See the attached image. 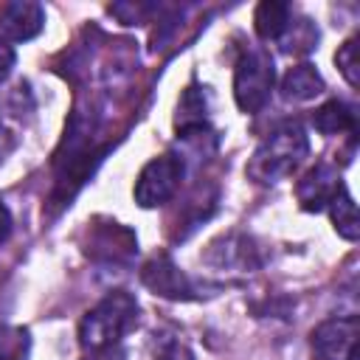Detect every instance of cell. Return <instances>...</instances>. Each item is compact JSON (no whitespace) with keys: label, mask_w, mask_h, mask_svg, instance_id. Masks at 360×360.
Returning <instances> with one entry per match:
<instances>
[{"label":"cell","mask_w":360,"mask_h":360,"mask_svg":"<svg viewBox=\"0 0 360 360\" xmlns=\"http://www.w3.org/2000/svg\"><path fill=\"white\" fill-rule=\"evenodd\" d=\"M329 217H332V225L338 231V236H343L346 242H357L360 236V217H357V205L349 194L346 186H340L335 191V197L329 200Z\"/></svg>","instance_id":"cell-10"},{"label":"cell","mask_w":360,"mask_h":360,"mask_svg":"<svg viewBox=\"0 0 360 360\" xmlns=\"http://www.w3.org/2000/svg\"><path fill=\"white\" fill-rule=\"evenodd\" d=\"M278 42H281V51H284V53H307V51H312L315 42H318V28H315V22L307 20V17H298V20L290 17V22H287V28L281 31Z\"/></svg>","instance_id":"cell-14"},{"label":"cell","mask_w":360,"mask_h":360,"mask_svg":"<svg viewBox=\"0 0 360 360\" xmlns=\"http://www.w3.org/2000/svg\"><path fill=\"white\" fill-rule=\"evenodd\" d=\"M312 124L318 132L323 135H343V132H354V110L346 104V101H326L315 110L312 115Z\"/></svg>","instance_id":"cell-11"},{"label":"cell","mask_w":360,"mask_h":360,"mask_svg":"<svg viewBox=\"0 0 360 360\" xmlns=\"http://www.w3.org/2000/svg\"><path fill=\"white\" fill-rule=\"evenodd\" d=\"M93 245H110V242H104V239H96ZM107 256H110V248H107ZM112 256L118 259V248H115V242H112Z\"/></svg>","instance_id":"cell-21"},{"label":"cell","mask_w":360,"mask_h":360,"mask_svg":"<svg viewBox=\"0 0 360 360\" xmlns=\"http://www.w3.org/2000/svg\"><path fill=\"white\" fill-rule=\"evenodd\" d=\"M124 349L115 346H101V349H84V360H124Z\"/></svg>","instance_id":"cell-17"},{"label":"cell","mask_w":360,"mask_h":360,"mask_svg":"<svg viewBox=\"0 0 360 360\" xmlns=\"http://www.w3.org/2000/svg\"><path fill=\"white\" fill-rule=\"evenodd\" d=\"M28 332L17 326H0V360H25Z\"/></svg>","instance_id":"cell-15"},{"label":"cell","mask_w":360,"mask_h":360,"mask_svg":"<svg viewBox=\"0 0 360 360\" xmlns=\"http://www.w3.org/2000/svg\"><path fill=\"white\" fill-rule=\"evenodd\" d=\"M290 22V6L278 0H264L253 11V28L262 39H278Z\"/></svg>","instance_id":"cell-12"},{"label":"cell","mask_w":360,"mask_h":360,"mask_svg":"<svg viewBox=\"0 0 360 360\" xmlns=\"http://www.w3.org/2000/svg\"><path fill=\"white\" fill-rule=\"evenodd\" d=\"M141 281H143V287H149L160 298H172V301H188V298H194L191 281L186 278V273L169 256L149 259L143 264V270H141Z\"/></svg>","instance_id":"cell-5"},{"label":"cell","mask_w":360,"mask_h":360,"mask_svg":"<svg viewBox=\"0 0 360 360\" xmlns=\"http://www.w3.org/2000/svg\"><path fill=\"white\" fill-rule=\"evenodd\" d=\"M307 152H309L307 129L298 121H284L256 146L253 158L248 160V177L264 186L278 183L301 166Z\"/></svg>","instance_id":"cell-1"},{"label":"cell","mask_w":360,"mask_h":360,"mask_svg":"<svg viewBox=\"0 0 360 360\" xmlns=\"http://www.w3.org/2000/svg\"><path fill=\"white\" fill-rule=\"evenodd\" d=\"M180 177H183V160L177 155H158L141 169L132 197L141 208H158L177 191Z\"/></svg>","instance_id":"cell-4"},{"label":"cell","mask_w":360,"mask_h":360,"mask_svg":"<svg viewBox=\"0 0 360 360\" xmlns=\"http://www.w3.org/2000/svg\"><path fill=\"white\" fill-rule=\"evenodd\" d=\"M14 48L11 45H6V42H0V82H6L8 79V73H11V68H14Z\"/></svg>","instance_id":"cell-19"},{"label":"cell","mask_w":360,"mask_h":360,"mask_svg":"<svg viewBox=\"0 0 360 360\" xmlns=\"http://www.w3.org/2000/svg\"><path fill=\"white\" fill-rule=\"evenodd\" d=\"M45 25V11L39 3L31 0H14L0 6V31L11 42H25L34 39Z\"/></svg>","instance_id":"cell-8"},{"label":"cell","mask_w":360,"mask_h":360,"mask_svg":"<svg viewBox=\"0 0 360 360\" xmlns=\"http://www.w3.org/2000/svg\"><path fill=\"white\" fill-rule=\"evenodd\" d=\"M335 65H338V70L343 73V79L352 84V87H357L360 84V62H357V37H349L340 48H338V53H335Z\"/></svg>","instance_id":"cell-16"},{"label":"cell","mask_w":360,"mask_h":360,"mask_svg":"<svg viewBox=\"0 0 360 360\" xmlns=\"http://www.w3.org/2000/svg\"><path fill=\"white\" fill-rule=\"evenodd\" d=\"M276 84V68L267 51L253 48L248 51L233 70V101L242 112H259L273 93Z\"/></svg>","instance_id":"cell-3"},{"label":"cell","mask_w":360,"mask_h":360,"mask_svg":"<svg viewBox=\"0 0 360 360\" xmlns=\"http://www.w3.org/2000/svg\"><path fill=\"white\" fill-rule=\"evenodd\" d=\"M340 177L338 172L329 166V163H318L312 166L298 183H295V197H298V205L304 211H321L329 205V200L335 197V191L340 188Z\"/></svg>","instance_id":"cell-7"},{"label":"cell","mask_w":360,"mask_h":360,"mask_svg":"<svg viewBox=\"0 0 360 360\" xmlns=\"http://www.w3.org/2000/svg\"><path fill=\"white\" fill-rule=\"evenodd\" d=\"M318 93H323V79L309 62H301V65L290 68L281 79V96L287 101H309Z\"/></svg>","instance_id":"cell-9"},{"label":"cell","mask_w":360,"mask_h":360,"mask_svg":"<svg viewBox=\"0 0 360 360\" xmlns=\"http://www.w3.org/2000/svg\"><path fill=\"white\" fill-rule=\"evenodd\" d=\"M357 343V318H329L312 332V349L321 360H346L349 349Z\"/></svg>","instance_id":"cell-6"},{"label":"cell","mask_w":360,"mask_h":360,"mask_svg":"<svg viewBox=\"0 0 360 360\" xmlns=\"http://www.w3.org/2000/svg\"><path fill=\"white\" fill-rule=\"evenodd\" d=\"M158 360H194V354L188 352V346H183V343L172 340V343H166V346L160 349Z\"/></svg>","instance_id":"cell-18"},{"label":"cell","mask_w":360,"mask_h":360,"mask_svg":"<svg viewBox=\"0 0 360 360\" xmlns=\"http://www.w3.org/2000/svg\"><path fill=\"white\" fill-rule=\"evenodd\" d=\"M174 127L177 132L186 138V135H194L205 127V98L197 87H188L177 104V115H174Z\"/></svg>","instance_id":"cell-13"},{"label":"cell","mask_w":360,"mask_h":360,"mask_svg":"<svg viewBox=\"0 0 360 360\" xmlns=\"http://www.w3.org/2000/svg\"><path fill=\"white\" fill-rule=\"evenodd\" d=\"M11 228H14V222H11V211L6 208V202H3V197H0V245L8 242Z\"/></svg>","instance_id":"cell-20"},{"label":"cell","mask_w":360,"mask_h":360,"mask_svg":"<svg viewBox=\"0 0 360 360\" xmlns=\"http://www.w3.org/2000/svg\"><path fill=\"white\" fill-rule=\"evenodd\" d=\"M135 315H138V301L129 292L115 290V292L104 295L93 309L84 312V318L79 323L82 349L115 346L121 340V335L135 323Z\"/></svg>","instance_id":"cell-2"}]
</instances>
